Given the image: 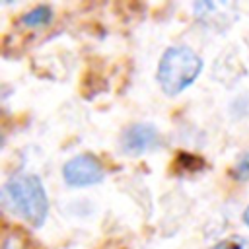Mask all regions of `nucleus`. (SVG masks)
Wrapping results in <instances>:
<instances>
[{
	"instance_id": "8",
	"label": "nucleus",
	"mask_w": 249,
	"mask_h": 249,
	"mask_svg": "<svg viewBox=\"0 0 249 249\" xmlns=\"http://www.w3.org/2000/svg\"><path fill=\"white\" fill-rule=\"evenodd\" d=\"M214 8H216V6L210 4V2H196V4H195V12H196V14H200V12L204 14L206 10H214Z\"/></svg>"
},
{
	"instance_id": "4",
	"label": "nucleus",
	"mask_w": 249,
	"mask_h": 249,
	"mask_svg": "<svg viewBox=\"0 0 249 249\" xmlns=\"http://www.w3.org/2000/svg\"><path fill=\"white\" fill-rule=\"evenodd\" d=\"M160 142V132L150 123H134L121 136V148L128 156H140Z\"/></svg>"
},
{
	"instance_id": "9",
	"label": "nucleus",
	"mask_w": 249,
	"mask_h": 249,
	"mask_svg": "<svg viewBox=\"0 0 249 249\" xmlns=\"http://www.w3.org/2000/svg\"><path fill=\"white\" fill-rule=\"evenodd\" d=\"M243 222H245V226L249 228V206H247L245 212H243Z\"/></svg>"
},
{
	"instance_id": "1",
	"label": "nucleus",
	"mask_w": 249,
	"mask_h": 249,
	"mask_svg": "<svg viewBox=\"0 0 249 249\" xmlns=\"http://www.w3.org/2000/svg\"><path fill=\"white\" fill-rule=\"evenodd\" d=\"M4 204L31 226L39 228L45 224L49 214V198L41 179L33 173L14 175L2 191Z\"/></svg>"
},
{
	"instance_id": "5",
	"label": "nucleus",
	"mask_w": 249,
	"mask_h": 249,
	"mask_svg": "<svg viewBox=\"0 0 249 249\" xmlns=\"http://www.w3.org/2000/svg\"><path fill=\"white\" fill-rule=\"evenodd\" d=\"M51 16H53V10L45 4H41V6H35L33 10H29V12H25L21 16V23L25 27H41V25H47L51 21Z\"/></svg>"
},
{
	"instance_id": "3",
	"label": "nucleus",
	"mask_w": 249,
	"mask_h": 249,
	"mask_svg": "<svg viewBox=\"0 0 249 249\" xmlns=\"http://www.w3.org/2000/svg\"><path fill=\"white\" fill-rule=\"evenodd\" d=\"M62 177L68 187H89L103 181L105 169L93 154H80L62 165Z\"/></svg>"
},
{
	"instance_id": "2",
	"label": "nucleus",
	"mask_w": 249,
	"mask_h": 249,
	"mask_svg": "<svg viewBox=\"0 0 249 249\" xmlns=\"http://www.w3.org/2000/svg\"><path fill=\"white\" fill-rule=\"evenodd\" d=\"M202 58L187 45L169 47L158 64V84L167 95H177L187 89L200 74Z\"/></svg>"
},
{
	"instance_id": "7",
	"label": "nucleus",
	"mask_w": 249,
	"mask_h": 249,
	"mask_svg": "<svg viewBox=\"0 0 249 249\" xmlns=\"http://www.w3.org/2000/svg\"><path fill=\"white\" fill-rule=\"evenodd\" d=\"M216 249H249V239H241V237L226 239V241H222Z\"/></svg>"
},
{
	"instance_id": "6",
	"label": "nucleus",
	"mask_w": 249,
	"mask_h": 249,
	"mask_svg": "<svg viewBox=\"0 0 249 249\" xmlns=\"http://www.w3.org/2000/svg\"><path fill=\"white\" fill-rule=\"evenodd\" d=\"M233 177H235L237 181H249V152H245V154L239 158V161L235 163V167H233Z\"/></svg>"
}]
</instances>
